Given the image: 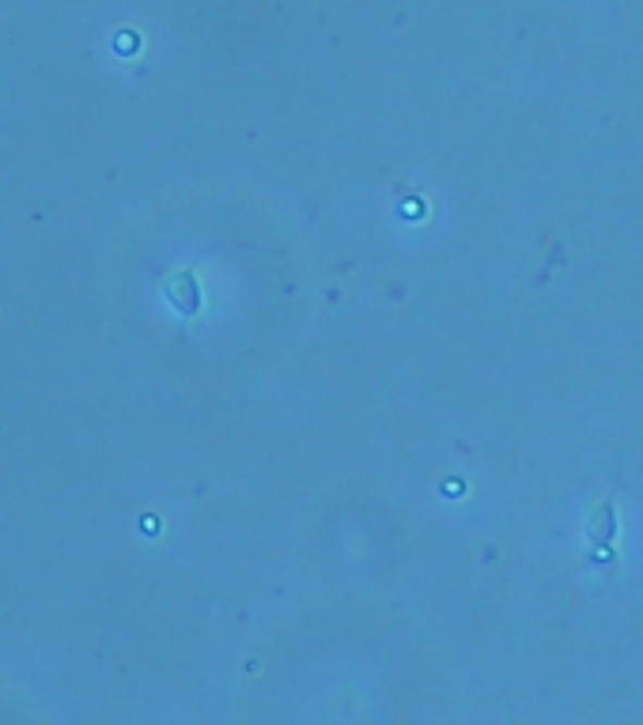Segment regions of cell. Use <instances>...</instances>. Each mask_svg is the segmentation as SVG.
I'll use <instances>...</instances> for the list:
<instances>
[{"mask_svg": "<svg viewBox=\"0 0 643 725\" xmlns=\"http://www.w3.org/2000/svg\"><path fill=\"white\" fill-rule=\"evenodd\" d=\"M609 510H614V503L606 499V503H602V510H598V514H602L598 525H594V522L586 525V533H591L594 545H609V537H614V514H609Z\"/></svg>", "mask_w": 643, "mask_h": 725, "instance_id": "cell-1", "label": "cell"}]
</instances>
